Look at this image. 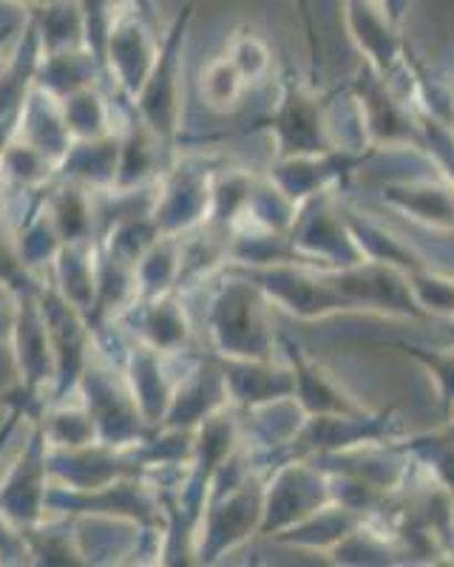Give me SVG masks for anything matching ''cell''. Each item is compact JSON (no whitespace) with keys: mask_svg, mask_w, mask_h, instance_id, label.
Returning a JSON list of instances; mask_svg holds the SVG:
<instances>
[{"mask_svg":"<svg viewBox=\"0 0 454 567\" xmlns=\"http://www.w3.org/2000/svg\"><path fill=\"white\" fill-rule=\"evenodd\" d=\"M350 103L355 105L358 136L363 145L381 148H426L421 120L415 109L392 89L390 80H383L372 65L361 63L355 78L344 85Z\"/></svg>","mask_w":454,"mask_h":567,"instance_id":"obj_6","label":"cell"},{"mask_svg":"<svg viewBox=\"0 0 454 567\" xmlns=\"http://www.w3.org/2000/svg\"><path fill=\"white\" fill-rule=\"evenodd\" d=\"M279 352L285 354L287 367L292 369V381H296V403L307 417L312 414H358L367 412L361 400L352 398L341 383L327 372L318 361L301 349L299 341H292L287 332H279Z\"/></svg>","mask_w":454,"mask_h":567,"instance_id":"obj_22","label":"cell"},{"mask_svg":"<svg viewBox=\"0 0 454 567\" xmlns=\"http://www.w3.org/2000/svg\"><path fill=\"white\" fill-rule=\"evenodd\" d=\"M29 548L32 565H89V556L83 550V542L78 534V519L72 516H60L58 519H40L38 525L18 528Z\"/></svg>","mask_w":454,"mask_h":567,"instance_id":"obj_36","label":"cell"},{"mask_svg":"<svg viewBox=\"0 0 454 567\" xmlns=\"http://www.w3.org/2000/svg\"><path fill=\"white\" fill-rule=\"evenodd\" d=\"M43 316L49 323V338H52L54 352V383H52V400L74 398L83 378L85 367H89L91 354L97 349V338L91 329L89 318L65 301L52 281H43Z\"/></svg>","mask_w":454,"mask_h":567,"instance_id":"obj_15","label":"cell"},{"mask_svg":"<svg viewBox=\"0 0 454 567\" xmlns=\"http://www.w3.org/2000/svg\"><path fill=\"white\" fill-rule=\"evenodd\" d=\"M225 406H230V398H227L225 374H221L216 354L194 358L188 367L182 369L163 425L196 432L210 414L221 412Z\"/></svg>","mask_w":454,"mask_h":567,"instance_id":"obj_21","label":"cell"},{"mask_svg":"<svg viewBox=\"0 0 454 567\" xmlns=\"http://www.w3.org/2000/svg\"><path fill=\"white\" fill-rule=\"evenodd\" d=\"M176 154H171L163 140L148 128L131 109L128 123L120 128V165L111 190H140L159 179Z\"/></svg>","mask_w":454,"mask_h":567,"instance_id":"obj_26","label":"cell"},{"mask_svg":"<svg viewBox=\"0 0 454 567\" xmlns=\"http://www.w3.org/2000/svg\"><path fill=\"white\" fill-rule=\"evenodd\" d=\"M105 65L91 52L89 45L78 49H60V52H43L34 74V85L54 94L58 100L69 97L74 91L89 89V85H103Z\"/></svg>","mask_w":454,"mask_h":567,"instance_id":"obj_32","label":"cell"},{"mask_svg":"<svg viewBox=\"0 0 454 567\" xmlns=\"http://www.w3.org/2000/svg\"><path fill=\"white\" fill-rule=\"evenodd\" d=\"M49 488H52L49 440H45L43 425L34 420L23 452L14 457V463L0 480V516L14 528L38 525L49 514L45 508Z\"/></svg>","mask_w":454,"mask_h":567,"instance_id":"obj_16","label":"cell"},{"mask_svg":"<svg viewBox=\"0 0 454 567\" xmlns=\"http://www.w3.org/2000/svg\"><path fill=\"white\" fill-rule=\"evenodd\" d=\"M18 116H20V111H12V114L0 116V159H3L7 148L14 142V136H18Z\"/></svg>","mask_w":454,"mask_h":567,"instance_id":"obj_52","label":"cell"},{"mask_svg":"<svg viewBox=\"0 0 454 567\" xmlns=\"http://www.w3.org/2000/svg\"><path fill=\"white\" fill-rule=\"evenodd\" d=\"M221 374H225L227 398L230 406L239 412H250V409L267 406L276 400H287L296 392V381H292V369L287 361H241V358H219Z\"/></svg>","mask_w":454,"mask_h":567,"instance_id":"obj_24","label":"cell"},{"mask_svg":"<svg viewBox=\"0 0 454 567\" xmlns=\"http://www.w3.org/2000/svg\"><path fill=\"white\" fill-rule=\"evenodd\" d=\"M120 165V131L94 140H72L63 159L58 162L54 176L65 182H78V185L91 187V190H111L117 179Z\"/></svg>","mask_w":454,"mask_h":567,"instance_id":"obj_29","label":"cell"},{"mask_svg":"<svg viewBox=\"0 0 454 567\" xmlns=\"http://www.w3.org/2000/svg\"><path fill=\"white\" fill-rule=\"evenodd\" d=\"M43 199L49 213H52L54 227H58L63 245H69V241L100 239L97 190L54 176V179L43 187Z\"/></svg>","mask_w":454,"mask_h":567,"instance_id":"obj_28","label":"cell"},{"mask_svg":"<svg viewBox=\"0 0 454 567\" xmlns=\"http://www.w3.org/2000/svg\"><path fill=\"white\" fill-rule=\"evenodd\" d=\"M341 207V216H344L347 227H350L352 239H355L358 250H361L363 261H375V265H386L395 267L401 272H415L421 267H426L429 261L415 252L406 241H401L392 230H386L383 225H378L375 219H370L367 213H361L358 207L344 205V202H338Z\"/></svg>","mask_w":454,"mask_h":567,"instance_id":"obj_31","label":"cell"},{"mask_svg":"<svg viewBox=\"0 0 454 567\" xmlns=\"http://www.w3.org/2000/svg\"><path fill=\"white\" fill-rule=\"evenodd\" d=\"M171 358H174L171 352H159V349L148 347V343L134 341L131 347H125L123 361H120L136 406H140L143 417L154 429L163 425L171 398H174L176 381H179V378L171 374Z\"/></svg>","mask_w":454,"mask_h":567,"instance_id":"obj_23","label":"cell"},{"mask_svg":"<svg viewBox=\"0 0 454 567\" xmlns=\"http://www.w3.org/2000/svg\"><path fill=\"white\" fill-rule=\"evenodd\" d=\"M381 347H392L403 352L406 358L421 363L432 381L437 383V394H441V406L446 417L454 414V347H417V343L406 341H383Z\"/></svg>","mask_w":454,"mask_h":567,"instance_id":"obj_46","label":"cell"},{"mask_svg":"<svg viewBox=\"0 0 454 567\" xmlns=\"http://www.w3.org/2000/svg\"><path fill=\"white\" fill-rule=\"evenodd\" d=\"M202 100L210 111H219V114H227V111H236L241 105L247 94V80L241 78L239 69H236L230 60L221 54V58L210 60L208 69H202Z\"/></svg>","mask_w":454,"mask_h":567,"instance_id":"obj_45","label":"cell"},{"mask_svg":"<svg viewBox=\"0 0 454 567\" xmlns=\"http://www.w3.org/2000/svg\"><path fill=\"white\" fill-rule=\"evenodd\" d=\"M49 272H52L49 281H52L54 290L89 318L94 292H97V241H69V245H63Z\"/></svg>","mask_w":454,"mask_h":567,"instance_id":"obj_33","label":"cell"},{"mask_svg":"<svg viewBox=\"0 0 454 567\" xmlns=\"http://www.w3.org/2000/svg\"><path fill=\"white\" fill-rule=\"evenodd\" d=\"M401 417L392 409L386 412L367 409L358 414H312V417H305L299 432L272 454L267 471L285 460H312L318 454L347 452V449L363 443H390V440L401 437Z\"/></svg>","mask_w":454,"mask_h":567,"instance_id":"obj_10","label":"cell"},{"mask_svg":"<svg viewBox=\"0 0 454 567\" xmlns=\"http://www.w3.org/2000/svg\"><path fill=\"white\" fill-rule=\"evenodd\" d=\"M78 398L89 409L91 420L97 425V437L105 445H136L151 434L154 425L143 417L125 381L123 367L111 361L103 349H94L83 378H80Z\"/></svg>","mask_w":454,"mask_h":567,"instance_id":"obj_7","label":"cell"},{"mask_svg":"<svg viewBox=\"0 0 454 567\" xmlns=\"http://www.w3.org/2000/svg\"><path fill=\"white\" fill-rule=\"evenodd\" d=\"M292 3H296V9H299L301 20H305L307 52H310V83L318 85V78H321V69H324V58H321V43H318L316 18H312V0H292Z\"/></svg>","mask_w":454,"mask_h":567,"instance_id":"obj_50","label":"cell"},{"mask_svg":"<svg viewBox=\"0 0 454 567\" xmlns=\"http://www.w3.org/2000/svg\"><path fill=\"white\" fill-rule=\"evenodd\" d=\"M446 429L454 434V414H452V417H446Z\"/></svg>","mask_w":454,"mask_h":567,"instance_id":"obj_55","label":"cell"},{"mask_svg":"<svg viewBox=\"0 0 454 567\" xmlns=\"http://www.w3.org/2000/svg\"><path fill=\"white\" fill-rule=\"evenodd\" d=\"M40 58H43V49H40L38 27L29 14V20L14 38L12 49H9L7 60L0 63V116L20 111L27 94L34 89Z\"/></svg>","mask_w":454,"mask_h":567,"instance_id":"obj_35","label":"cell"},{"mask_svg":"<svg viewBox=\"0 0 454 567\" xmlns=\"http://www.w3.org/2000/svg\"><path fill=\"white\" fill-rule=\"evenodd\" d=\"M363 519H367V516H361L358 511H350L347 505L330 503L321 511H316L312 516H307V519H301L299 525H292V528L272 536V542L287 545V548L310 550V554H330V550L336 548V545H341Z\"/></svg>","mask_w":454,"mask_h":567,"instance_id":"obj_34","label":"cell"},{"mask_svg":"<svg viewBox=\"0 0 454 567\" xmlns=\"http://www.w3.org/2000/svg\"><path fill=\"white\" fill-rule=\"evenodd\" d=\"M225 270L256 284L270 307H281L287 316L299 321H321V318L355 312L350 298L336 287L330 270H321V267L301 265V261H276V265L259 267L227 265Z\"/></svg>","mask_w":454,"mask_h":567,"instance_id":"obj_4","label":"cell"},{"mask_svg":"<svg viewBox=\"0 0 454 567\" xmlns=\"http://www.w3.org/2000/svg\"><path fill=\"white\" fill-rule=\"evenodd\" d=\"M403 449L417 468L429 474V480H435L441 488H446L454 496V434L446 425L437 432L415 434V437L403 440Z\"/></svg>","mask_w":454,"mask_h":567,"instance_id":"obj_44","label":"cell"},{"mask_svg":"<svg viewBox=\"0 0 454 567\" xmlns=\"http://www.w3.org/2000/svg\"><path fill=\"white\" fill-rule=\"evenodd\" d=\"M375 148H332L324 154L307 156H276L270 162L267 179L299 207L316 194H327L332 187L344 185L358 168L375 156Z\"/></svg>","mask_w":454,"mask_h":567,"instance_id":"obj_17","label":"cell"},{"mask_svg":"<svg viewBox=\"0 0 454 567\" xmlns=\"http://www.w3.org/2000/svg\"><path fill=\"white\" fill-rule=\"evenodd\" d=\"M332 281L355 307V312H372V316L406 318V321H429L421 303L412 296L406 272L395 267L361 261V265L330 270Z\"/></svg>","mask_w":454,"mask_h":567,"instance_id":"obj_18","label":"cell"},{"mask_svg":"<svg viewBox=\"0 0 454 567\" xmlns=\"http://www.w3.org/2000/svg\"><path fill=\"white\" fill-rule=\"evenodd\" d=\"M336 97L338 91L321 94L310 80H296L292 74H285L279 103L272 105L265 120L247 131H267L276 145V156H307L341 148L338 134L330 125Z\"/></svg>","mask_w":454,"mask_h":567,"instance_id":"obj_2","label":"cell"},{"mask_svg":"<svg viewBox=\"0 0 454 567\" xmlns=\"http://www.w3.org/2000/svg\"><path fill=\"white\" fill-rule=\"evenodd\" d=\"M182 272V236H159L134 267L136 301L176 292Z\"/></svg>","mask_w":454,"mask_h":567,"instance_id":"obj_39","label":"cell"},{"mask_svg":"<svg viewBox=\"0 0 454 567\" xmlns=\"http://www.w3.org/2000/svg\"><path fill=\"white\" fill-rule=\"evenodd\" d=\"M344 18L352 43L363 54V63L392 80L403 69L409 43L398 32V23L381 7V0H344Z\"/></svg>","mask_w":454,"mask_h":567,"instance_id":"obj_20","label":"cell"},{"mask_svg":"<svg viewBox=\"0 0 454 567\" xmlns=\"http://www.w3.org/2000/svg\"><path fill=\"white\" fill-rule=\"evenodd\" d=\"M38 423L43 425L45 440L52 449H80V445L100 443L97 425L91 420L89 409L80 403L78 394H74V403L72 398L52 400L43 409Z\"/></svg>","mask_w":454,"mask_h":567,"instance_id":"obj_40","label":"cell"},{"mask_svg":"<svg viewBox=\"0 0 454 567\" xmlns=\"http://www.w3.org/2000/svg\"><path fill=\"white\" fill-rule=\"evenodd\" d=\"M163 233L151 219V210H125L111 216L103 227H100V250L105 256L117 258L123 265L136 267V261L148 252V247L159 239Z\"/></svg>","mask_w":454,"mask_h":567,"instance_id":"obj_38","label":"cell"},{"mask_svg":"<svg viewBox=\"0 0 454 567\" xmlns=\"http://www.w3.org/2000/svg\"><path fill=\"white\" fill-rule=\"evenodd\" d=\"M49 471H52V483L65 485V488H100V485L143 474V465L134 445H125V449L105 443L80 445V449L49 445Z\"/></svg>","mask_w":454,"mask_h":567,"instance_id":"obj_19","label":"cell"},{"mask_svg":"<svg viewBox=\"0 0 454 567\" xmlns=\"http://www.w3.org/2000/svg\"><path fill=\"white\" fill-rule=\"evenodd\" d=\"M12 233L20 258H23V265L32 272H40L43 267H52L54 256L63 247V239H60L58 227H54L52 213L45 207L43 190L29 194L27 210H23L18 225L12 227Z\"/></svg>","mask_w":454,"mask_h":567,"instance_id":"obj_37","label":"cell"},{"mask_svg":"<svg viewBox=\"0 0 454 567\" xmlns=\"http://www.w3.org/2000/svg\"><path fill=\"white\" fill-rule=\"evenodd\" d=\"M40 281H43V278L23 265L18 245H14L12 227L0 221V287H3L9 296H14V292L29 290V287H34V284Z\"/></svg>","mask_w":454,"mask_h":567,"instance_id":"obj_49","label":"cell"},{"mask_svg":"<svg viewBox=\"0 0 454 567\" xmlns=\"http://www.w3.org/2000/svg\"><path fill=\"white\" fill-rule=\"evenodd\" d=\"M383 205L426 230L454 233V187L432 179H398L381 187Z\"/></svg>","mask_w":454,"mask_h":567,"instance_id":"obj_27","label":"cell"},{"mask_svg":"<svg viewBox=\"0 0 454 567\" xmlns=\"http://www.w3.org/2000/svg\"><path fill=\"white\" fill-rule=\"evenodd\" d=\"M265 519V474L256 471L227 488H210L194 536V565H216L259 536Z\"/></svg>","mask_w":454,"mask_h":567,"instance_id":"obj_3","label":"cell"},{"mask_svg":"<svg viewBox=\"0 0 454 567\" xmlns=\"http://www.w3.org/2000/svg\"><path fill=\"white\" fill-rule=\"evenodd\" d=\"M54 171H58V162L14 136V142L0 159V185L27 196L38 194L54 179Z\"/></svg>","mask_w":454,"mask_h":567,"instance_id":"obj_43","label":"cell"},{"mask_svg":"<svg viewBox=\"0 0 454 567\" xmlns=\"http://www.w3.org/2000/svg\"><path fill=\"white\" fill-rule=\"evenodd\" d=\"M14 3H20V7L34 9V7H43V3H52V0H14Z\"/></svg>","mask_w":454,"mask_h":567,"instance_id":"obj_54","label":"cell"},{"mask_svg":"<svg viewBox=\"0 0 454 567\" xmlns=\"http://www.w3.org/2000/svg\"><path fill=\"white\" fill-rule=\"evenodd\" d=\"M32 20L38 27L40 49L60 52V49H78L85 45V23L80 0H52L32 9Z\"/></svg>","mask_w":454,"mask_h":567,"instance_id":"obj_41","label":"cell"},{"mask_svg":"<svg viewBox=\"0 0 454 567\" xmlns=\"http://www.w3.org/2000/svg\"><path fill=\"white\" fill-rule=\"evenodd\" d=\"M412 296L429 318H454V278L432 270V265L409 272Z\"/></svg>","mask_w":454,"mask_h":567,"instance_id":"obj_48","label":"cell"},{"mask_svg":"<svg viewBox=\"0 0 454 567\" xmlns=\"http://www.w3.org/2000/svg\"><path fill=\"white\" fill-rule=\"evenodd\" d=\"M7 406H9L7 417L0 420V454L7 452V443L14 437V432H18V425L23 423V420H29L27 412H23V406H20V403H14V400H7Z\"/></svg>","mask_w":454,"mask_h":567,"instance_id":"obj_51","label":"cell"},{"mask_svg":"<svg viewBox=\"0 0 454 567\" xmlns=\"http://www.w3.org/2000/svg\"><path fill=\"white\" fill-rule=\"evenodd\" d=\"M159 54V40L151 29L140 0H120L105 40V74L114 80L120 97L134 100L148 80Z\"/></svg>","mask_w":454,"mask_h":567,"instance_id":"obj_14","label":"cell"},{"mask_svg":"<svg viewBox=\"0 0 454 567\" xmlns=\"http://www.w3.org/2000/svg\"><path fill=\"white\" fill-rule=\"evenodd\" d=\"M45 516H74V519H114L134 528H163L165 508L154 485L143 477H123L100 488H65L52 483L45 499Z\"/></svg>","mask_w":454,"mask_h":567,"instance_id":"obj_5","label":"cell"},{"mask_svg":"<svg viewBox=\"0 0 454 567\" xmlns=\"http://www.w3.org/2000/svg\"><path fill=\"white\" fill-rule=\"evenodd\" d=\"M40 292H43V281L12 296V358L20 392L52 403L54 352Z\"/></svg>","mask_w":454,"mask_h":567,"instance_id":"obj_13","label":"cell"},{"mask_svg":"<svg viewBox=\"0 0 454 567\" xmlns=\"http://www.w3.org/2000/svg\"><path fill=\"white\" fill-rule=\"evenodd\" d=\"M18 140H23L32 148L43 151L49 159L60 162L72 145V134L65 125L63 103L54 94L34 85L20 105L18 116Z\"/></svg>","mask_w":454,"mask_h":567,"instance_id":"obj_30","label":"cell"},{"mask_svg":"<svg viewBox=\"0 0 454 567\" xmlns=\"http://www.w3.org/2000/svg\"><path fill=\"white\" fill-rule=\"evenodd\" d=\"M216 162L210 156H179L154 182L151 219L163 236H185L208 225L214 207Z\"/></svg>","mask_w":454,"mask_h":567,"instance_id":"obj_9","label":"cell"},{"mask_svg":"<svg viewBox=\"0 0 454 567\" xmlns=\"http://www.w3.org/2000/svg\"><path fill=\"white\" fill-rule=\"evenodd\" d=\"M117 323L131 329L134 341H143L159 352H185L190 343V318L179 292L134 301Z\"/></svg>","mask_w":454,"mask_h":567,"instance_id":"obj_25","label":"cell"},{"mask_svg":"<svg viewBox=\"0 0 454 567\" xmlns=\"http://www.w3.org/2000/svg\"><path fill=\"white\" fill-rule=\"evenodd\" d=\"M190 20H194V7H185L176 14L165 38L159 40V54L148 80L131 100L136 116L163 140L171 154H176L182 134V58H185Z\"/></svg>","mask_w":454,"mask_h":567,"instance_id":"obj_8","label":"cell"},{"mask_svg":"<svg viewBox=\"0 0 454 567\" xmlns=\"http://www.w3.org/2000/svg\"><path fill=\"white\" fill-rule=\"evenodd\" d=\"M287 241L299 261L321 270H341L363 261L332 190L310 196L296 207Z\"/></svg>","mask_w":454,"mask_h":567,"instance_id":"obj_11","label":"cell"},{"mask_svg":"<svg viewBox=\"0 0 454 567\" xmlns=\"http://www.w3.org/2000/svg\"><path fill=\"white\" fill-rule=\"evenodd\" d=\"M60 103H63V116L72 140H94V136L120 131L114 128V105H111L103 85H89V89L74 91Z\"/></svg>","mask_w":454,"mask_h":567,"instance_id":"obj_42","label":"cell"},{"mask_svg":"<svg viewBox=\"0 0 454 567\" xmlns=\"http://www.w3.org/2000/svg\"><path fill=\"white\" fill-rule=\"evenodd\" d=\"M403 7H406V0H403Z\"/></svg>","mask_w":454,"mask_h":567,"instance_id":"obj_56","label":"cell"},{"mask_svg":"<svg viewBox=\"0 0 454 567\" xmlns=\"http://www.w3.org/2000/svg\"><path fill=\"white\" fill-rule=\"evenodd\" d=\"M332 499L330 477L312 460H285L265 474V519L259 536L272 539L281 530L299 525Z\"/></svg>","mask_w":454,"mask_h":567,"instance_id":"obj_12","label":"cell"},{"mask_svg":"<svg viewBox=\"0 0 454 567\" xmlns=\"http://www.w3.org/2000/svg\"><path fill=\"white\" fill-rule=\"evenodd\" d=\"M225 58L239 69L247 85L261 83L272 69L270 49H267L265 38L259 32H254V29H239V32H234V38L227 40Z\"/></svg>","mask_w":454,"mask_h":567,"instance_id":"obj_47","label":"cell"},{"mask_svg":"<svg viewBox=\"0 0 454 567\" xmlns=\"http://www.w3.org/2000/svg\"><path fill=\"white\" fill-rule=\"evenodd\" d=\"M18 32H20V23H7V27H0V63L7 60L9 49H12Z\"/></svg>","mask_w":454,"mask_h":567,"instance_id":"obj_53","label":"cell"},{"mask_svg":"<svg viewBox=\"0 0 454 567\" xmlns=\"http://www.w3.org/2000/svg\"><path fill=\"white\" fill-rule=\"evenodd\" d=\"M208 332L214 354L241 361H272L279 354V329L270 321V301L247 278L221 270L210 298Z\"/></svg>","mask_w":454,"mask_h":567,"instance_id":"obj_1","label":"cell"}]
</instances>
